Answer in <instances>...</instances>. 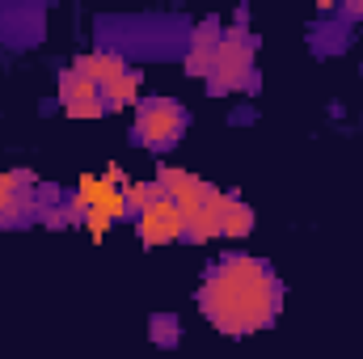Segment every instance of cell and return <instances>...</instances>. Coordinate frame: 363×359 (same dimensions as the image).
<instances>
[{"label": "cell", "instance_id": "16", "mask_svg": "<svg viewBox=\"0 0 363 359\" xmlns=\"http://www.w3.org/2000/svg\"><path fill=\"white\" fill-rule=\"evenodd\" d=\"M152 334H157V347H174V343L182 338L178 317H169V313H157V317H152Z\"/></svg>", "mask_w": 363, "mask_h": 359}, {"label": "cell", "instance_id": "6", "mask_svg": "<svg viewBox=\"0 0 363 359\" xmlns=\"http://www.w3.org/2000/svg\"><path fill=\"white\" fill-rule=\"evenodd\" d=\"M60 106H64V114H72V118H101L110 106H106V97L101 89L93 85L85 72H77V68H64L60 72Z\"/></svg>", "mask_w": 363, "mask_h": 359}, {"label": "cell", "instance_id": "4", "mask_svg": "<svg viewBox=\"0 0 363 359\" xmlns=\"http://www.w3.org/2000/svg\"><path fill=\"white\" fill-rule=\"evenodd\" d=\"M190 127V110L174 97H140L135 101V123L131 140L148 153H169Z\"/></svg>", "mask_w": 363, "mask_h": 359}, {"label": "cell", "instance_id": "12", "mask_svg": "<svg viewBox=\"0 0 363 359\" xmlns=\"http://www.w3.org/2000/svg\"><path fill=\"white\" fill-rule=\"evenodd\" d=\"M72 68H77V72H85V77H89L97 89H106V85H110L114 77H123L131 64H127L123 55H114V51H97V47H93L89 55H81Z\"/></svg>", "mask_w": 363, "mask_h": 359}, {"label": "cell", "instance_id": "10", "mask_svg": "<svg viewBox=\"0 0 363 359\" xmlns=\"http://www.w3.org/2000/svg\"><path fill=\"white\" fill-rule=\"evenodd\" d=\"M157 186H161V194L182 211V224H186V216H194V207H199L203 194L211 190L207 182H199L194 174H186V170H178V165H165V170L157 174Z\"/></svg>", "mask_w": 363, "mask_h": 359}, {"label": "cell", "instance_id": "14", "mask_svg": "<svg viewBox=\"0 0 363 359\" xmlns=\"http://www.w3.org/2000/svg\"><path fill=\"white\" fill-rule=\"evenodd\" d=\"M351 43V21H317L313 26V51L321 55H334Z\"/></svg>", "mask_w": 363, "mask_h": 359}, {"label": "cell", "instance_id": "5", "mask_svg": "<svg viewBox=\"0 0 363 359\" xmlns=\"http://www.w3.org/2000/svg\"><path fill=\"white\" fill-rule=\"evenodd\" d=\"M38 220V186L26 170H0V228H26Z\"/></svg>", "mask_w": 363, "mask_h": 359}, {"label": "cell", "instance_id": "8", "mask_svg": "<svg viewBox=\"0 0 363 359\" xmlns=\"http://www.w3.org/2000/svg\"><path fill=\"white\" fill-rule=\"evenodd\" d=\"M135 228H140V241L144 245H169V241H182V211L157 194L140 216H135Z\"/></svg>", "mask_w": 363, "mask_h": 359}, {"label": "cell", "instance_id": "3", "mask_svg": "<svg viewBox=\"0 0 363 359\" xmlns=\"http://www.w3.org/2000/svg\"><path fill=\"white\" fill-rule=\"evenodd\" d=\"M211 97H228V93H258L262 77H258V38L245 26H228L220 34L216 47V64L211 77L203 81Z\"/></svg>", "mask_w": 363, "mask_h": 359}, {"label": "cell", "instance_id": "9", "mask_svg": "<svg viewBox=\"0 0 363 359\" xmlns=\"http://www.w3.org/2000/svg\"><path fill=\"white\" fill-rule=\"evenodd\" d=\"M228 199H233V190H207L203 194V203L194 207V216H186V224H182V241H190V245H203V241H211V237H220V224H224V207H228Z\"/></svg>", "mask_w": 363, "mask_h": 359}, {"label": "cell", "instance_id": "11", "mask_svg": "<svg viewBox=\"0 0 363 359\" xmlns=\"http://www.w3.org/2000/svg\"><path fill=\"white\" fill-rule=\"evenodd\" d=\"M43 34V9L34 4H0V43L30 47Z\"/></svg>", "mask_w": 363, "mask_h": 359}, {"label": "cell", "instance_id": "7", "mask_svg": "<svg viewBox=\"0 0 363 359\" xmlns=\"http://www.w3.org/2000/svg\"><path fill=\"white\" fill-rule=\"evenodd\" d=\"M220 34H224V26H220L216 17H203V21H194V26H190L186 51H182V64H186V72H190V77H199V81H207V77H211Z\"/></svg>", "mask_w": 363, "mask_h": 359}, {"label": "cell", "instance_id": "1", "mask_svg": "<svg viewBox=\"0 0 363 359\" xmlns=\"http://www.w3.org/2000/svg\"><path fill=\"white\" fill-rule=\"evenodd\" d=\"M283 279L274 275L267 258L254 254H224L203 270L199 287H194V304L207 317V326H216L228 338H250L271 330L283 313Z\"/></svg>", "mask_w": 363, "mask_h": 359}, {"label": "cell", "instance_id": "2", "mask_svg": "<svg viewBox=\"0 0 363 359\" xmlns=\"http://www.w3.org/2000/svg\"><path fill=\"white\" fill-rule=\"evenodd\" d=\"M190 21L174 17H97V51H114L131 64V55H169L174 47L186 51Z\"/></svg>", "mask_w": 363, "mask_h": 359}, {"label": "cell", "instance_id": "13", "mask_svg": "<svg viewBox=\"0 0 363 359\" xmlns=\"http://www.w3.org/2000/svg\"><path fill=\"white\" fill-rule=\"evenodd\" d=\"M254 233V207L233 190L228 207H224V224H220V237H250Z\"/></svg>", "mask_w": 363, "mask_h": 359}, {"label": "cell", "instance_id": "15", "mask_svg": "<svg viewBox=\"0 0 363 359\" xmlns=\"http://www.w3.org/2000/svg\"><path fill=\"white\" fill-rule=\"evenodd\" d=\"M101 97H106V106H110V110L140 101V68H127L123 77H114V81L101 89Z\"/></svg>", "mask_w": 363, "mask_h": 359}]
</instances>
